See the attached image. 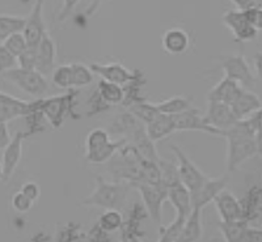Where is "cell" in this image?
Segmentation results:
<instances>
[{"instance_id": "obj_1", "label": "cell", "mask_w": 262, "mask_h": 242, "mask_svg": "<svg viewBox=\"0 0 262 242\" xmlns=\"http://www.w3.org/2000/svg\"><path fill=\"white\" fill-rule=\"evenodd\" d=\"M227 140V171L235 172L245 161L261 155V132H256L245 118L223 131Z\"/></svg>"}, {"instance_id": "obj_2", "label": "cell", "mask_w": 262, "mask_h": 242, "mask_svg": "<svg viewBox=\"0 0 262 242\" xmlns=\"http://www.w3.org/2000/svg\"><path fill=\"white\" fill-rule=\"evenodd\" d=\"M143 160L134 147L126 143L106 162L107 173L111 174L112 181L128 183L131 187L140 181Z\"/></svg>"}, {"instance_id": "obj_3", "label": "cell", "mask_w": 262, "mask_h": 242, "mask_svg": "<svg viewBox=\"0 0 262 242\" xmlns=\"http://www.w3.org/2000/svg\"><path fill=\"white\" fill-rule=\"evenodd\" d=\"M130 185L125 182H107L102 177H95V188L81 202L83 206L102 209H122L125 207Z\"/></svg>"}, {"instance_id": "obj_4", "label": "cell", "mask_w": 262, "mask_h": 242, "mask_svg": "<svg viewBox=\"0 0 262 242\" xmlns=\"http://www.w3.org/2000/svg\"><path fill=\"white\" fill-rule=\"evenodd\" d=\"M76 96L78 90L69 89V93L62 94V96H53V97H41L38 100V108L43 113L46 120L53 129H60L64 123L66 118L75 115V102H76Z\"/></svg>"}, {"instance_id": "obj_5", "label": "cell", "mask_w": 262, "mask_h": 242, "mask_svg": "<svg viewBox=\"0 0 262 242\" xmlns=\"http://www.w3.org/2000/svg\"><path fill=\"white\" fill-rule=\"evenodd\" d=\"M2 78L12 83L18 89H21L29 96L37 97V99L45 96L49 90L46 78L36 69H23L20 67H16V68L3 72Z\"/></svg>"}, {"instance_id": "obj_6", "label": "cell", "mask_w": 262, "mask_h": 242, "mask_svg": "<svg viewBox=\"0 0 262 242\" xmlns=\"http://www.w3.org/2000/svg\"><path fill=\"white\" fill-rule=\"evenodd\" d=\"M170 151H172V153L174 155V157L177 160L176 166L181 183L190 192L196 191L206 181L209 180L210 177L206 176L177 144H172L170 146Z\"/></svg>"}, {"instance_id": "obj_7", "label": "cell", "mask_w": 262, "mask_h": 242, "mask_svg": "<svg viewBox=\"0 0 262 242\" xmlns=\"http://www.w3.org/2000/svg\"><path fill=\"white\" fill-rule=\"evenodd\" d=\"M131 188H135L139 191L143 206L146 208L149 217L154 220L156 224H161L163 219V206L164 202L168 198V188L163 185H148V183H135L131 186Z\"/></svg>"}, {"instance_id": "obj_8", "label": "cell", "mask_w": 262, "mask_h": 242, "mask_svg": "<svg viewBox=\"0 0 262 242\" xmlns=\"http://www.w3.org/2000/svg\"><path fill=\"white\" fill-rule=\"evenodd\" d=\"M221 68L226 78L236 81L245 89L256 85L257 78L243 54H228L221 57Z\"/></svg>"}, {"instance_id": "obj_9", "label": "cell", "mask_w": 262, "mask_h": 242, "mask_svg": "<svg viewBox=\"0 0 262 242\" xmlns=\"http://www.w3.org/2000/svg\"><path fill=\"white\" fill-rule=\"evenodd\" d=\"M172 119L176 131H201L214 136H222L219 130L214 129L205 122L202 111L193 106L176 115H172Z\"/></svg>"}, {"instance_id": "obj_10", "label": "cell", "mask_w": 262, "mask_h": 242, "mask_svg": "<svg viewBox=\"0 0 262 242\" xmlns=\"http://www.w3.org/2000/svg\"><path fill=\"white\" fill-rule=\"evenodd\" d=\"M48 33L45 20H43V0H36L32 7L29 16L25 17V25L23 29L27 45L29 47H37L41 38Z\"/></svg>"}, {"instance_id": "obj_11", "label": "cell", "mask_w": 262, "mask_h": 242, "mask_svg": "<svg viewBox=\"0 0 262 242\" xmlns=\"http://www.w3.org/2000/svg\"><path fill=\"white\" fill-rule=\"evenodd\" d=\"M207 104L209 105L206 113L203 114V119L209 126L219 130L222 134L237 122V118L235 117L229 105L217 101H207Z\"/></svg>"}, {"instance_id": "obj_12", "label": "cell", "mask_w": 262, "mask_h": 242, "mask_svg": "<svg viewBox=\"0 0 262 242\" xmlns=\"http://www.w3.org/2000/svg\"><path fill=\"white\" fill-rule=\"evenodd\" d=\"M148 217L144 206L140 203L133 204V208L128 212V216L126 220H123L122 225H121V238L122 241H140L143 239L146 233H144L142 224L146 219Z\"/></svg>"}, {"instance_id": "obj_13", "label": "cell", "mask_w": 262, "mask_h": 242, "mask_svg": "<svg viewBox=\"0 0 262 242\" xmlns=\"http://www.w3.org/2000/svg\"><path fill=\"white\" fill-rule=\"evenodd\" d=\"M223 24L231 30L235 39L237 42H248L256 38L258 30L254 29L245 18L244 12L242 9H233L228 11L222 16Z\"/></svg>"}, {"instance_id": "obj_14", "label": "cell", "mask_w": 262, "mask_h": 242, "mask_svg": "<svg viewBox=\"0 0 262 242\" xmlns=\"http://www.w3.org/2000/svg\"><path fill=\"white\" fill-rule=\"evenodd\" d=\"M58 49L57 43L49 33L42 37L36 49V71L43 76L49 75L55 68Z\"/></svg>"}, {"instance_id": "obj_15", "label": "cell", "mask_w": 262, "mask_h": 242, "mask_svg": "<svg viewBox=\"0 0 262 242\" xmlns=\"http://www.w3.org/2000/svg\"><path fill=\"white\" fill-rule=\"evenodd\" d=\"M27 139L23 131L16 132V135L11 139L8 146L4 148L2 156V165H3V181H8L17 169L18 164L23 157V143Z\"/></svg>"}, {"instance_id": "obj_16", "label": "cell", "mask_w": 262, "mask_h": 242, "mask_svg": "<svg viewBox=\"0 0 262 242\" xmlns=\"http://www.w3.org/2000/svg\"><path fill=\"white\" fill-rule=\"evenodd\" d=\"M216 211L221 216L222 222H231V220H242L243 209L242 203L232 192L223 188L222 191L215 195L214 201Z\"/></svg>"}, {"instance_id": "obj_17", "label": "cell", "mask_w": 262, "mask_h": 242, "mask_svg": "<svg viewBox=\"0 0 262 242\" xmlns=\"http://www.w3.org/2000/svg\"><path fill=\"white\" fill-rule=\"evenodd\" d=\"M228 177L222 176L219 178H209L196 191L190 192L191 206L198 207V208H205L207 204L214 201L215 195L228 185Z\"/></svg>"}, {"instance_id": "obj_18", "label": "cell", "mask_w": 262, "mask_h": 242, "mask_svg": "<svg viewBox=\"0 0 262 242\" xmlns=\"http://www.w3.org/2000/svg\"><path fill=\"white\" fill-rule=\"evenodd\" d=\"M33 108V101L27 102L11 94L0 92V122H7L18 117H27Z\"/></svg>"}, {"instance_id": "obj_19", "label": "cell", "mask_w": 262, "mask_h": 242, "mask_svg": "<svg viewBox=\"0 0 262 242\" xmlns=\"http://www.w3.org/2000/svg\"><path fill=\"white\" fill-rule=\"evenodd\" d=\"M90 67L95 75L100 76V79L119 84V85H125L127 81L134 78V71H130L121 63H111V64L92 63Z\"/></svg>"}, {"instance_id": "obj_20", "label": "cell", "mask_w": 262, "mask_h": 242, "mask_svg": "<svg viewBox=\"0 0 262 242\" xmlns=\"http://www.w3.org/2000/svg\"><path fill=\"white\" fill-rule=\"evenodd\" d=\"M143 123L140 122L137 117H134L130 111L117 114L116 117L109 123L106 131L111 136H117L119 139L128 140L131 135L134 134L138 129L143 127Z\"/></svg>"}, {"instance_id": "obj_21", "label": "cell", "mask_w": 262, "mask_h": 242, "mask_svg": "<svg viewBox=\"0 0 262 242\" xmlns=\"http://www.w3.org/2000/svg\"><path fill=\"white\" fill-rule=\"evenodd\" d=\"M163 50L169 55H181L186 53L190 46V37L188 32L181 28H170L165 30L161 37Z\"/></svg>"}, {"instance_id": "obj_22", "label": "cell", "mask_w": 262, "mask_h": 242, "mask_svg": "<svg viewBox=\"0 0 262 242\" xmlns=\"http://www.w3.org/2000/svg\"><path fill=\"white\" fill-rule=\"evenodd\" d=\"M240 203H242L243 209L242 220L247 222L248 224L256 222V220H259L262 208L261 187L254 185L248 188V191L245 192L244 198L240 201Z\"/></svg>"}, {"instance_id": "obj_23", "label": "cell", "mask_w": 262, "mask_h": 242, "mask_svg": "<svg viewBox=\"0 0 262 242\" xmlns=\"http://www.w3.org/2000/svg\"><path fill=\"white\" fill-rule=\"evenodd\" d=\"M168 201L176 209V217L181 220H186L189 213L191 212L193 206H191V197L190 191L185 187L182 183L173 186L168 188Z\"/></svg>"}, {"instance_id": "obj_24", "label": "cell", "mask_w": 262, "mask_h": 242, "mask_svg": "<svg viewBox=\"0 0 262 242\" xmlns=\"http://www.w3.org/2000/svg\"><path fill=\"white\" fill-rule=\"evenodd\" d=\"M229 106H231L235 117L238 120L243 119V118H247L248 115H250L254 111L259 110L261 109V99L257 96L256 93L250 92V90L244 88Z\"/></svg>"}, {"instance_id": "obj_25", "label": "cell", "mask_w": 262, "mask_h": 242, "mask_svg": "<svg viewBox=\"0 0 262 242\" xmlns=\"http://www.w3.org/2000/svg\"><path fill=\"white\" fill-rule=\"evenodd\" d=\"M203 236L202 224V208L193 207L191 212L186 217L182 227L181 233L177 241L181 242H195L201 241Z\"/></svg>"}, {"instance_id": "obj_26", "label": "cell", "mask_w": 262, "mask_h": 242, "mask_svg": "<svg viewBox=\"0 0 262 242\" xmlns=\"http://www.w3.org/2000/svg\"><path fill=\"white\" fill-rule=\"evenodd\" d=\"M243 89L244 88L240 84L223 76V79L209 92V94H207V101H217L231 105Z\"/></svg>"}, {"instance_id": "obj_27", "label": "cell", "mask_w": 262, "mask_h": 242, "mask_svg": "<svg viewBox=\"0 0 262 242\" xmlns=\"http://www.w3.org/2000/svg\"><path fill=\"white\" fill-rule=\"evenodd\" d=\"M127 143H130L131 146L134 147L135 150L138 151V153L143 159L155 162H158L160 160V156H159L158 150H156L155 141L149 139L146 130H144V126L138 129L134 134L131 135L130 138H128Z\"/></svg>"}, {"instance_id": "obj_28", "label": "cell", "mask_w": 262, "mask_h": 242, "mask_svg": "<svg viewBox=\"0 0 262 242\" xmlns=\"http://www.w3.org/2000/svg\"><path fill=\"white\" fill-rule=\"evenodd\" d=\"M144 130H146L147 135L149 136L151 140L156 141L163 140V139L168 138L174 130V123H173L172 115H167V114H158L151 122L144 125Z\"/></svg>"}, {"instance_id": "obj_29", "label": "cell", "mask_w": 262, "mask_h": 242, "mask_svg": "<svg viewBox=\"0 0 262 242\" xmlns=\"http://www.w3.org/2000/svg\"><path fill=\"white\" fill-rule=\"evenodd\" d=\"M146 75L142 69H134V78L131 79L130 81L122 85L123 89V100H122V106L127 108L128 105L133 102H137L139 100H143L144 97L142 96V89L146 85Z\"/></svg>"}, {"instance_id": "obj_30", "label": "cell", "mask_w": 262, "mask_h": 242, "mask_svg": "<svg viewBox=\"0 0 262 242\" xmlns=\"http://www.w3.org/2000/svg\"><path fill=\"white\" fill-rule=\"evenodd\" d=\"M159 113L167 115H176L186 109L191 108V99L186 96H173L164 101L155 102Z\"/></svg>"}, {"instance_id": "obj_31", "label": "cell", "mask_w": 262, "mask_h": 242, "mask_svg": "<svg viewBox=\"0 0 262 242\" xmlns=\"http://www.w3.org/2000/svg\"><path fill=\"white\" fill-rule=\"evenodd\" d=\"M25 118H27V123H28V131H25L24 134L27 138L32 136V135L41 134V132H43L49 125V122L46 120L43 113L39 110L38 100L33 101L32 110H30V113L28 114Z\"/></svg>"}, {"instance_id": "obj_32", "label": "cell", "mask_w": 262, "mask_h": 242, "mask_svg": "<svg viewBox=\"0 0 262 242\" xmlns=\"http://www.w3.org/2000/svg\"><path fill=\"white\" fill-rule=\"evenodd\" d=\"M248 225L249 224L244 220H231V222H221L219 229L227 242H243Z\"/></svg>"}, {"instance_id": "obj_33", "label": "cell", "mask_w": 262, "mask_h": 242, "mask_svg": "<svg viewBox=\"0 0 262 242\" xmlns=\"http://www.w3.org/2000/svg\"><path fill=\"white\" fill-rule=\"evenodd\" d=\"M127 111H130L134 117H137L140 122L143 125H147L148 122H151L154 118L158 115L159 110L155 106V104H151V102L146 101V99L139 100L137 102H133L131 105H128Z\"/></svg>"}, {"instance_id": "obj_34", "label": "cell", "mask_w": 262, "mask_h": 242, "mask_svg": "<svg viewBox=\"0 0 262 242\" xmlns=\"http://www.w3.org/2000/svg\"><path fill=\"white\" fill-rule=\"evenodd\" d=\"M96 89L100 93V96H101L109 105H118L122 102L123 89L122 85H119V84L111 83V81L100 79Z\"/></svg>"}, {"instance_id": "obj_35", "label": "cell", "mask_w": 262, "mask_h": 242, "mask_svg": "<svg viewBox=\"0 0 262 242\" xmlns=\"http://www.w3.org/2000/svg\"><path fill=\"white\" fill-rule=\"evenodd\" d=\"M25 17L13 15H0V43H3L11 34L23 32Z\"/></svg>"}, {"instance_id": "obj_36", "label": "cell", "mask_w": 262, "mask_h": 242, "mask_svg": "<svg viewBox=\"0 0 262 242\" xmlns=\"http://www.w3.org/2000/svg\"><path fill=\"white\" fill-rule=\"evenodd\" d=\"M112 140L109 132L104 129H93L88 132L85 138V156L96 152L101 147L107 144Z\"/></svg>"}, {"instance_id": "obj_37", "label": "cell", "mask_w": 262, "mask_h": 242, "mask_svg": "<svg viewBox=\"0 0 262 242\" xmlns=\"http://www.w3.org/2000/svg\"><path fill=\"white\" fill-rule=\"evenodd\" d=\"M70 66H71L72 88H84L92 83L95 74L91 67L85 66L83 63H72Z\"/></svg>"}, {"instance_id": "obj_38", "label": "cell", "mask_w": 262, "mask_h": 242, "mask_svg": "<svg viewBox=\"0 0 262 242\" xmlns=\"http://www.w3.org/2000/svg\"><path fill=\"white\" fill-rule=\"evenodd\" d=\"M122 223L123 216L118 209H105V212H102L98 217L97 224L107 233H113L121 228Z\"/></svg>"}, {"instance_id": "obj_39", "label": "cell", "mask_w": 262, "mask_h": 242, "mask_svg": "<svg viewBox=\"0 0 262 242\" xmlns=\"http://www.w3.org/2000/svg\"><path fill=\"white\" fill-rule=\"evenodd\" d=\"M158 165L159 169H160L161 183H163L165 187L169 188L181 183L179 172H177V166L173 164V162L168 161V160H163L160 157V160L158 161Z\"/></svg>"}, {"instance_id": "obj_40", "label": "cell", "mask_w": 262, "mask_h": 242, "mask_svg": "<svg viewBox=\"0 0 262 242\" xmlns=\"http://www.w3.org/2000/svg\"><path fill=\"white\" fill-rule=\"evenodd\" d=\"M58 241H78V239H85V233L81 229V225L78 223L70 222L66 224L57 225Z\"/></svg>"}, {"instance_id": "obj_41", "label": "cell", "mask_w": 262, "mask_h": 242, "mask_svg": "<svg viewBox=\"0 0 262 242\" xmlns=\"http://www.w3.org/2000/svg\"><path fill=\"white\" fill-rule=\"evenodd\" d=\"M51 80L55 84V87L60 88V89H71V66L70 64H63V66L55 67L51 72Z\"/></svg>"}, {"instance_id": "obj_42", "label": "cell", "mask_w": 262, "mask_h": 242, "mask_svg": "<svg viewBox=\"0 0 262 242\" xmlns=\"http://www.w3.org/2000/svg\"><path fill=\"white\" fill-rule=\"evenodd\" d=\"M86 106H88V110L85 111L86 117H95L98 114H102L105 111H107L112 108V105L107 104L101 96L100 93L97 92V89H95L91 94V97L86 101Z\"/></svg>"}, {"instance_id": "obj_43", "label": "cell", "mask_w": 262, "mask_h": 242, "mask_svg": "<svg viewBox=\"0 0 262 242\" xmlns=\"http://www.w3.org/2000/svg\"><path fill=\"white\" fill-rule=\"evenodd\" d=\"M7 50L11 53V54L15 55L16 58L28 47L27 45V39H25L23 32H17V33H13L6 39V41L2 43Z\"/></svg>"}, {"instance_id": "obj_44", "label": "cell", "mask_w": 262, "mask_h": 242, "mask_svg": "<svg viewBox=\"0 0 262 242\" xmlns=\"http://www.w3.org/2000/svg\"><path fill=\"white\" fill-rule=\"evenodd\" d=\"M11 206H12V208L15 209L16 212L25 213L29 212L30 209L33 208L34 202H33L32 199H29L21 190H18V191H16L15 194L12 195V198H11Z\"/></svg>"}, {"instance_id": "obj_45", "label": "cell", "mask_w": 262, "mask_h": 242, "mask_svg": "<svg viewBox=\"0 0 262 242\" xmlns=\"http://www.w3.org/2000/svg\"><path fill=\"white\" fill-rule=\"evenodd\" d=\"M36 49L28 46L17 57V67L23 69H36Z\"/></svg>"}, {"instance_id": "obj_46", "label": "cell", "mask_w": 262, "mask_h": 242, "mask_svg": "<svg viewBox=\"0 0 262 242\" xmlns=\"http://www.w3.org/2000/svg\"><path fill=\"white\" fill-rule=\"evenodd\" d=\"M17 67V58L0 43V75Z\"/></svg>"}, {"instance_id": "obj_47", "label": "cell", "mask_w": 262, "mask_h": 242, "mask_svg": "<svg viewBox=\"0 0 262 242\" xmlns=\"http://www.w3.org/2000/svg\"><path fill=\"white\" fill-rule=\"evenodd\" d=\"M244 12L245 18L249 22L254 29H257L259 32L262 28V12H261V4H257V6L249 7L247 9H243Z\"/></svg>"}, {"instance_id": "obj_48", "label": "cell", "mask_w": 262, "mask_h": 242, "mask_svg": "<svg viewBox=\"0 0 262 242\" xmlns=\"http://www.w3.org/2000/svg\"><path fill=\"white\" fill-rule=\"evenodd\" d=\"M20 190L24 192L29 199H32L34 203H36L39 199V197H41V188H39V185H37L36 182H25L24 185L21 186Z\"/></svg>"}, {"instance_id": "obj_49", "label": "cell", "mask_w": 262, "mask_h": 242, "mask_svg": "<svg viewBox=\"0 0 262 242\" xmlns=\"http://www.w3.org/2000/svg\"><path fill=\"white\" fill-rule=\"evenodd\" d=\"M85 238H90L92 239V241H109L111 237H109V233H107V232L102 230L101 228L98 227L97 223H96V224L93 225L92 229L90 230V233L85 234Z\"/></svg>"}, {"instance_id": "obj_50", "label": "cell", "mask_w": 262, "mask_h": 242, "mask_svg": "<svg viewBox=\"0 0 262 242\" xmlns=\"http://www.w3.org/2000/svg\"><path fill=\"white\" fill-rule=\"evenodd\" d=\"M261 239H262L261 229H259V228L250 227V224L248 225L247 229H245L243 242H259Z\"/></svg>"}, {"instance_id": "obj_51", "label": "cell", "mask_w": 262, "mask_h": 242, "mask_svg": "<svg viewBox=\"0 0 262 242\" xmlns=\"http://www.w3.org/2000/svg\"><path fill=\"white\" fill-rule=\"evenodd\" d=\"M79 3V0H63V7L60 9L59 15H58V20L62 22L66 18L69 17L70 13L74 11V8L76 7V4Z\"/></svg>"}, {"instance_id": "obj_52", "label": "cell", "mask_w": 262, "mask_h": 242, "mask_svg": "<svg viewBox=\"0 0 262 242\" xmlns=\"http://www.w3.org/2000/svg\"><path fill=\"white\" fill-rule=\"evenodd\" d=\"M11 139H12V136H11L7 122H0V150H4L9 144Z\"/></svg>"}, {"instance_id": "obj_53", "label": "cell", "mask_w": 262, "mask_h": 242, "mask_svg": "<svg viewBox=\"0 0 262 242\" xmlns=\"http://www.w3.org/2000/svg\"><path fill=\"white\" fill-rule=\"evenodd\" d=\"M231 3L236 7V9H247L249 7H253L259 4L258 0H231Z\"/></svg>"}, {"instance_id": "obj_54", "label": "cell", "mask_w": 262, "mask_h": 242, "mask_svg": "<svg viewBox=\"0 0 262 242\" xmlns=\"http://www.w3.org/2000/svg\"><path fill=\"white\" fill-rule=\"evenodd\" d=\"M102 2H104V0H92L90 6H88V8L85 9V12H84L85 17H92V16L97 12V9L100 8Z\"/></svg>"}, {"instance_id": "obj_55", "label": "cell", "mask_w": 262, "mask_h": 242, "mask_svg": "<svg viewBox=\"0 0 262 242\" xmlns=\"http://www.w3.org/2000/svg\"><path fill=\"white\" fill-rule=\"evenodd\" d=\"M254 66H256L257 75H259L261 74V54L259 53L254 55Z\"/></svg>"}, {"instance_id": "obj_56", "label": "cell", "mask_w": 262, "mask_h": 242, "mask_svg": "<svg viewBox=\"0 0 262 242\" xmlns=\"http://www.w3.org/2000/svg\"><path fill=\"white\" fill-rule=\"evenodd\" d=\"M33 241H34V239H37V241H48V239H53V237H50V236H48V234H45V233H39V234H37L36 237H33Z\"/></svg>"}, {"instance_id": "obj_57", "label": "cell", "mask_w": 262, "mask_h": 242, "mask_svg": "<svg viewBox=\"0 0 262 242\" xmlns=\"http://www.w3.org/2000/svg\"><path fill=\"white\" fill-rule=\"evenodd\" d=\"M0 181H3V165H2V161H0Z\"/></svg>"}, {"instance_id": "obj_58", "label": "cell", "mask_w": 262, "mask_h": 242, "mask_svg": "<svg viewBox=\"0 0 262 242\" xmlns=\"http://www.w3.org/2000/svg\"><path fill=\"white\" fill-rule=\"evenodd\" d=\"M29 2H36V0H23V3H29Z\"/></svg>"}]
</instances>
